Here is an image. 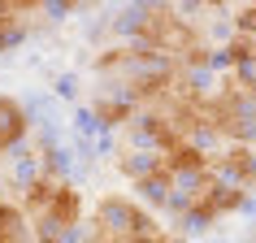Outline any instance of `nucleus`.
I'll list each match as a JSON object with an SVG mask.
<instances>
[{
    "mask_svg": "<svg viewBox=\"0 0 256 243\" xmlns=\"http://www.w3.org/2000/svg\"><path fill=\"white\" fill-rule=\"evenodd\" d=\"M22 139H26V113H22L18 100L0 96V156H4V152H14Z\"/></svg>",
    "mask_w": 256,
    "mask_h": 243,
    "instance_id": "obj_1",
    "label": "nucleus"
},
{
    "mask_svg": "<svg viewBox=\"0 0 256 243\" xmlns=\"http://www.w3.org/2000/svg\"><path fill=\"white\" fill-rule=\"evenodd\" d=\"M40 243H82V239L70 230V234H52V239H40Z\"/></svg>",
    "mask_w": 256,
    "mask_h": 243,
    "instance_id": "obj_2",
    "label": "nucleus"
}]
</instances>
